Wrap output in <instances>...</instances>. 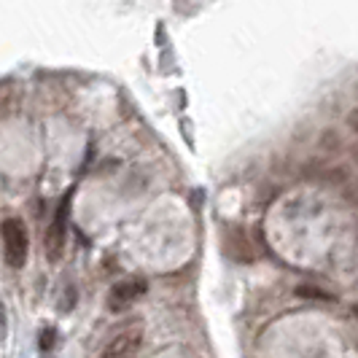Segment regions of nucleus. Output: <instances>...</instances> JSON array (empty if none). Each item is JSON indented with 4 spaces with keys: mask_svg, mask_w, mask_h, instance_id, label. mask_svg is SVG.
I'll list each match as a JSON object with an SVG mask.
<instances>
[{
    "mask_svg": "<svg viewBox=\"0 0 358 358\" xmlns=\"http://www.w3.org/2000/svg\"><path fill=\"white\" fill-rule=\"evenodd\" d=\"M0 234H3V251H6V264L14 269H22L27 262V251H30V237H27V227L22 218H6L0 224Z\"/></svg>",
    "mask_w": 358,
    "mask_h": 358,
    "instance_id": "1",
    "label": "nucleus"
},
{
    "mask_svg": "<svg viewBox=\"0 0 358 358\" xmlns=\"http://www.w3.org/2000/svg\"><path fill=\"white\" fill-rule=\"evenodd\" d=\"M145 291H148L145 278H124L108 291V310L110 313H124L138 299H143Z\"/></svg>",
    "mask_w": 358,
    "mask_h": 358,
    "instance_id": "2",
    "label": "nucleus"
},
{
    "mask_svg": "<svg viewBox=\"0 0 358 358\" xmlns=\"http://www.w3.org/2000/svg\"><path fill=\"white\" fill-rule=\"evenodd\" d=\"M68 208H71V192L65 194L62 205H59V210H57V215H54L52 227H49V232H46V256H49V262H57V259H59V253H62V245H65V232H68Z\"/></svg>",
    "mask_w": 358,
    "mask_h": 358,
    "instance_id": "3",
    "label": "nucleus"
},
{
    "mask_svg": "<svg viewBox=\"0 0 358 358\" xmlns=\"http://www.w3.org/2000/svg\"><path fill=\"white\" fill-rule=\"evenodd\" d=\"M143 348V334L138 329H127L108 342V348L100 353V358H138Z\"/></svg>",
    "mask_w": 358,
    "mask_h": 358,
    "instance_id": "4",
    "label": "nucleus"
},
{
    "mask_svg": "<svg viewBox=\"0 0 358 358\" xmlns=\"http://www.w3.org/2000/svg\"><path fill=\"white\" fill-rule=\"evenodd\" d=\"M296 296H302V299H313V302H337V299H334V294L321 291V288H313V286H299L296 288Z\"/></svg>",
    "mask_w": 358,
    "mask_h": 358,
    "instance_id": "5",
    "label": "nucleus"
},
{
    "mask_svg": "<svg viewBox=\"0 0 358 358\" xmlns=\"http://www.w3.org/2000/svg\"><path fill=\"white\" fill-rule=\"evenodd\" d=\"M54 337H57V334H54V329H46V331L41 334V350H52Z\"/></svg>",
    "mask_w": 358,
    "mask_h": 358,
    "instance_id": "6",
    "label": "nucleus"
},
{
    "mask_svg": "<svg viewBox=\"0 0 358 358\" xmlns=\"http://www.w3.org/2000/svg\"><path fill=\"white\" fill-rule=\"evenodd\" d=\"M3 337H6V307L0 302V342H3Z\"/></svg>",
    "mask_w": 358,
    "mask_h": 358,
    "instance_id": "7",
    "label": "nucleus"
},
{
    "mask_svg": "<svg viewBox=\"0 0 358 358\" xmlns=\"http://www.w3.org/2000/svg\"><path fill=\"white\" fill-rule=\"evenodd\" d=\"M353 313H356V315H358V305H356V307H353Z\"/></svg>",
    "mask_w": 358,
    "mask_h": 358,
    "instance_id": "8",
    "label": "nucleus"
}]
</instances>
